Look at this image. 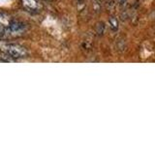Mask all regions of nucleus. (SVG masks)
I'll use <instances>...</instances> for the list:
<instances>
[{
  "label": "nucleus",
  "mask_w": 155,
  "mask_h": 145,
  "mask_svg": "<svg viewBox=\"0 0 155 145\" xmlns=\"http://www.w3.org/2000/svg\"><path fill=\"white\" fill-rule=\"evenodd\" d=\"M28 55V51L23 46L17 43L0 40V59L7 62H14Z\"/></svg>",
  "instance_id": "obj_1"
},
{
  "label": "nucleus",
  "mask_w": 155,
  "mask_h": 145,
  "mask_svg": "<svg viewBox=\"0 0 155 145\" xmlns=\"http://www.w3.org/2000/svg\"><path fill=\"white\" fill-rule=\"evenodd\" d=\"M26 30H27V26L23 22L18 21H12L7 29L3 40H5V39H14V38L21 37L25 34Z\"/></svg>",
  "instance_id": "obj_2"
},
{
  "label": "nucleus",
  "mask_w": 155,
  "mask_h": 145,
  "mask_svg": "<svg viewBox=\"0 0 155 145\" xmlns=\"http://www.w3.org/2000/svg\"><path fill=\"white\" fill-rule=\"evenodd\" d=\"M22 7L26 10L27 12L30 13H38L41 10V3L39 0H21Z\"/></svg>",
  "instance_id": "obj_3"
},
{
  "label": "nucleus",
  "mask_w": 155,
  "mask_h": 145,
  "mask_svg": "<svg viewBox=\"0 0 155 145\" xmlns=\"http://www.w3.org/2000/svg\"><path fill=\"white\" fill-rule=\"evenodd\" d=\"M11 21L12 19L7 14H0V40H3Z\"/></svg>",
  "instance_id": "obj_4"
},
{
  "label": "nucleus",
  "mask_w": 155,
  "mask_h": 145,
  "mask_svg": "<svg viewBox=\"0 0 155 145\" xmlns=\"http://www.w3.org/2000/svg\"><path fill=\"white\" fill-rule=\"evenodd\" d=\"M109 22H110V28L113 29L114 31H116L118 29V21L117 19L114 17H110V19H109Z\"/></svg>",
  "instance_id": "obj_5"
},
{
  "label": "nucleus",
  "mask_w": 155,
  "mask_h": 145,
  "mask_svg": "<svg viewBox=\"0 0 155 145\" xmlns=\"http://www.w3.org/2000/svg\"><path fill=\"white\" fill-rule=\"evenodd\" d=\"M78 1H82V0H78Z\"/></svg>",
  "instance_id": "obj_6"
}]
</instances>
